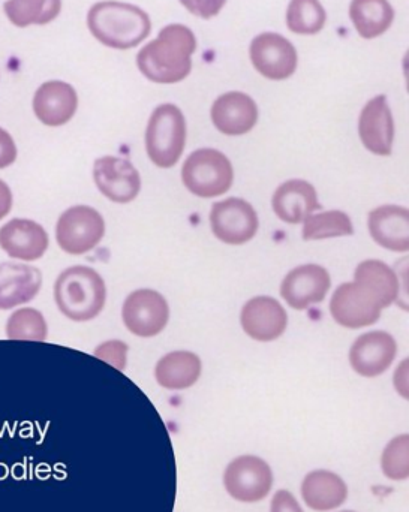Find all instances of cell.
Returning a JSON list of instances; mask_svg holds the SVG:
<instances>
[{
  "instance_id": "cell-1",
  "label": "cell",
  "mask_w": 409,
  "mask_h": 512,
  "mask_svg": "<svg viewBox=\"0 0 409 512\" xmlns=\"http://www.w3.org/2000/svg\"><path fill=\"white\" fill-rule=\"evenodd\" d=\"M195 50L197 39L192 30L183 24H170L159 32L155 41L141 48L137 65L141 74L153 83H179L191 72Z\"/></svg>"
},
{
  "instance_id": "cell-2",
  "label": "cell",
  "mask_w": 409,
  "mask_h": 512,
  "mask_svg": "<svg viewBox=\"0 0 409 512\" xmlns=\"http://www.w3.org/2000/svg\"><path fill=\"white\" fill-rule=\"evenodd\" d=\"M87 26L101 44L116 50L137 47L152 29L149 15L143 9L116 0L93 5L87 15Z\"/></svg>"
},
{
  "instance_id": "cell-3",
  "label": "cell",
  "mask_w": 409,
  "mask_h": 512,
  "mask_svg": "<svg viewBox=\"0 0 409 512\" xmlns=\"http://www.w3.org/2000/svg\"><path fill=\"white\" fill-rule=\"evenodd\" d=\"M54 300L66 318L90 321L104 309L107 288L104 279L93 268L75 265L57 277Z\"/></svg>"
},
{
  "instance_id": "cell-4",
  "label": "cell",
  "mask_w": 409,
  "mask_h": 512,
  "mask_svg": "<svg viewBox=\"0 0 409 512\" xmlns=\"http://www.w3.org/2000/svg\"><path fill=\"white\" fill-rule=\"evenodd\" d=\"M186 143V122L173 104L159 105L150 117L146 131V149L150 161L159 168H171L179 162Z\"/></svg>"
},
{
  "instance_id": "cell-5",
  "label": "cell",
  "mask_w": 409,
  "mask_h": 512,
  "mask_svg": "<svg viewBox=\"0 0 409 512\" xmlns=\"http://www.w3.org/2000/svg\"><path fill=\"white\" fill-rule=\"evenodd\" d=\"M234 173L224 153L200 149L189 155L182 170L183 185L201 198H215L230 191Z\"/></svg>"
},
{
  "instance_id": "cell-6",
  "label": "cell",
  "mask_w": 409,
  "mask_h": 512,
  "mask_svg": "<svg viewBox=\"0 0 409 512\" xmlns=\"http://www.w3.org/2000/svg\"><path fill=\"white\" fill-rule=\"evenodd\" d=\"M383 301L365 283H344L336 289L330 312L339 325L351 330L369 327L380 319Z\"/></svg>"
},
{
  "instance_id": "cell-7",
  "label": "cell",
  "mask_w": 409,
  "mask_h": 512,
  "mask_svg": "<svg viewBox=\"0 0 409 512\" xmlns=\"http://www.w3.org/2000/svg\"><path fill=\"white\" fill-rule=\"evenodd\" d=\"M104 234V219L92 207H72L57 221V243L69 255L87 254L99 245Z\"/></svg>"
},
{
  "instance_id": "cell-8",
  "label": "cell",
  "mask_w": 409,
  "mask_h": 512,
  "mask_svg": "<svg viewBox=\"0 0 409 512\" xmlns=\"http://www.w3.org/2000/svg\"><path fill=\"white\" fill-rule=\"evenodd\" d=\"M224 486L231 498L254 504L263 501L272 490L273 472L260 457L240 456L225 469Z\"/></svg>"
},
{
  "instance_id": "cell-9",
  "label": "cell",
  "mask_w": 409,
  "mask_h": 512,
  "mask_svg": "<svg viewBox=\"0 0 409 512\" xmlns=\"http://www.w3.org/2000/svg\"><path fill=\"white\" fill-rule=\"evenodd\" d=\"M210 224L216 239L225 245H245L257 234L258 216L245 200L228 198L213 206Z\"/></svg>"
},
{
  "instance_id": "cell-10",
  "label": "cell",
  "mask_w": 409,
  "mask_h": 512,
  "mask_svg": "<svg viewBox=\"0 0 409 512\" xmlns=\"http://www.w3.org/2000/svg\"><path fill=\"white\" fill-rule=\"evenodd\" d=\"M123 322L138 337H153L168 324L170 309L164 295L153 289H138L123 304Z\"/></svg>"
},
{
  "instance_id": "cell-11",
  "label": "cell",
  "mask_w": 409,
  "mask_h": 512,
  "mask_svg": "<svg viewBox=\"0 0 409 512\" xmlns=\"http://www.w3.org/2000/svg\"><path fill=\"white\" fill-rule=\"evenodd\" d=\"M252 65L269 80H287L297 69L294 45L278 33H261L249 47Z\"/></svg>"
},
{
  "instance_id": "cell-12",
  "label": "cell",
  "mask_w": 409,
  "mask_h": 512,
  "mask_svg": "<svg viewBox=\"0 0 409 512\" xmlns=\"http://www.w3.org/2000/svg\"><path fill=\"white\" fill-rule=\"evenodd\" d=\"M93 179L99 191L114 203H131L140 194L141 177L128 159L104 156L93 165Z\"/></svg>"
},
{
  "instance_id": "cell-13",
  "label": "cell",
  "mask_w": 409,
  "mask_h": 512,
  "mask_svg": "<svg viewBox=\"0 0 409 512\" xmlns=\"http://www.w3.org/2000/svg\"><path fill=\"white\" fill-rule=\"evenodd\" d=\"M330 285L332 280L326 268L317 264L302 265L287 274L282 282L281 294L293 309L305 310L321 303Z\"/></svg>"
},
{
  "instance_id": "cell-14",
  "label": "cell",
  "mask_w": 409,
  "mask_h": 512,
  "mask_svg": "<svg viewBox=\"0 0 409 512\" xmlns=\"http://www.w3.org/2000/svg\"><path fill=\"white\" fill-rule=\"evenodd\" d=\"M398 354L396 340L384 331L363 334L354 342L350 352L353 369L365 378L383 375Z\"/></svg>"
},
{
  "instance_id": "cell-15",
  "label": "cell",
  "mask_w": 409,
  "mask_h": 512,
  "mask_svg": "<svg viewBox=\"0 0 409 512\" xmlns=\"http://www.w3.org/2000/svg\"><path fill=\"white\" fill-rule=\"evenodd\" d=\"M240 321L243 330L252 339L272 342L287 330L288 316L275 298L255 297L243 306Z\"/></svg>"
},
{
  "instance_id": "cell-16",
  "label": "cell",
  "mask_w": 409,
  "mask_h": 512,
  "mask_svg": "<svg viewBox=\"0 0 409 512\" xmlns=\"http://www.w3.org/2000/svg\"><path fill=\"white\" fill-rule=\"evenodd\" d=\"M359 134L369 152L390 156L395 141V122L387 98L378 95L363 108L359 120Z\"/></svg>"
},
{
  "instance_id": "cell-17",
  "label": "cell",
  "mask_w": 409,
  "mask_h": 512,
  "mask_svg": "<svg viewBox=\"0 0 409 512\" xmlns=\"http://www.w3.org/2000/svg\"><path fill=\"white\" fill-rule=\"evenodd\" d=\"M213 125L230 137L248 134L258 120V108L251 96L228 92L219 96L212 107Z\"/></svg>"
},
{
  "instance_id": "cell-18",
  "label": "cell",
  "mask_w": 409,
  "mask_h": 512,
  "mask_svg": "<svg viewBox=\"0 0 409 512\" xmlns=\"http://www.w3.org/2000/svg\"><path fill=\"white\" fill-rule=\"evenodd\" d=\"M78 96L71 84L47 81L36 90L33 111L47 126H62L74 117Z\"/></svg>"
},
{
  "instance_id": "cell-19",
  "label": "cell",
  "mask_w": 409,
  "mask_h": 512,
  "mask_svg": "<svg viewBox=\"0 0 409 512\" xmlns=\"http://www.w3.org/2000/svg\"><path fill=\"white\" fill-rule=\"evenodd\" d=\"M48 234L41 225L27 219H14L0 228V248L11 258L36 261L48 249Z\"/></svg>"
},
{
  "instance_id": "cell-20",
  "label": "cell",
  "mask_w": 409,
  "mask_h": 512,
  "mask_svg": "<svg viewBox=\"0 0 409 512\" xmlns=\"http://www.w3.org/2000/svg\"><path fill=\"white\" fill-rule=\"evenodd\" d=\"M42 274L36 267L15 262L0 264V310L14 309L38 295Z\"/></svg>"
},
{
  "instance_id": "cell-21",
  "label": "cell",
  "mask_w": 409,
  "mask_h": 512,
  "mask_svg": "<svg viewBox=\"0 0 409 512\" xmlns=\"http://www.w3.org/2000/svg\"><path fill=\"white\" fill-rule=\"evenodd\" d=\"M273 212L287 224L305 222L315 210H320L317 191L305 180H290L276 189L273 195Z\"/></svg>"
},
{
  "instance_id": "cell-22",
  "label": "cell",
  "mask_w": 409,
  "mask_h": 512,
  "mask_svg": "<svg viewBox=\"0 0 409 512\" xmlns=\"http://www.w3.org/2000/svg\"><path fill=\"white\" fill-rule=\"evenodd\" d=\"M369 233L372 239L393 252L409 249L408 210L398 206H383L369 213Z\"/></svg>"
},
{
  "instance_id": "cell-23",
  "label": "cell",
  "mask_w": 409,
  "mask_h": 512,
  "mask_svg": "<svg viewBox=\"0 0 409 512\" xmlns=\"http://www.w3.org/2000/svg\"><path fill=\"white\" fill-rule=\"evenodd\" d=\"M302 496L311 510L332 511L345 504L348 487L345 481L333 472L314 471L303 480Z\"/></svg>"
},
{
  "instance_id": "cell-24",
  "label": "cell",
  "mask_w": 409,
  "mask_h": 512,
  "mask_svg": "<svg viewBox=\"0 0 409 512\" xmlns=\"http://www.w3.org/2000/svg\"><path fill=\"white\" fill-rule=\"evenodd\" d=\"M201 360L188 351H176L165 355L156 364L155 378L167 390H186L201 375Z\"/></svg>"
},
{
  "instance_id": "cell-25",
  "label": "cell",
  "mask_w": 409,
  "mask_h": 512,
  "mask_svg": "<svg viewBox=\"0 0 409 512\" xmlns=\"http://www.w3.org/2000/svg\"><path fill=\"white\" fill-rule=\"evenodd\" d=\"M350 17L362 38L384 35L395 20V11L389 0H353Z\"/></svg>"
},
{
  "instance_id": "cell-26",
  "label": "cell",
  "mask_w": 409,
  "mask_h": 512,
  "mask_svg": "<svg viewBox=\"0 0 409 512\" xmlns=\"http://www.w3.org/2000/svg\"><path fill=\"white\" fill-rule=\"evenodd\" d=\"M3 9L14 26L48 24L60 14L62 0H8Z\"/></svg>"
},
{
  "instance_id": "cell-27",
  "label": "cell",
  "mask_w": 409,
  "mask_h": 512,
  "mask_svg": "<svg viewBox=\"0 0 409 512\" xmlns=\"http://www.w3.org/2000/svg\"><path fill=\"white\" fill-rule=\"evenodd\" d=\"M356 280L366 283L371 286L378 297L384 303V307L392 306L395 303L396 298L399 295V280L396 276L395 271L384 264L383 261H377V259H368L363 261L362 264L357 267Z\"/></svg>"
},
{
  "instance_id": "cell-28",
  "label": "cell",
  "mask_w": 409,
  "mask_h": 512,
  "mask_svg": "<svg viewBox=\"0 0 409 512\" xmlns=\"http://www.w3.org/2000/svg\"><path fill=\"white\" fill-rule=\"evenodd\" d=\"M326 11L320 0H291L287 9L288 29L297 35H315L326 24Z\"/></svg>"
},
{
  "instance_id": "cell-29",
  "label": "cell",
  "mask_w": 409,
  "mask_h": 512,
  "mask_svg": "<svg viewBox=\"0 0 409 512\" xmlns=\"http://www.w3.org/2000/svg\"><path fill=\"white\" fill-rule=\"evenodd\" d=\"M354 228L347 213L332 210L305 219L303 239L324 240L332 237L353 236Z\"/></svg>"
},
{
  "instance_id": "cell-30",
  "label": "cell",
  "mask_w": 409,
  "mask_h": 512,
  "mask_svg": "<svg viewBox=\"0 0 409 512\" xmlns=\"http://www.w3.org/2000/svg\"><path fill=\"white\" fill-rule=\"evenodd\" d=\"M48 328L44 316L36 309H20L9 316L6 322V336L11 340L45 342Z\"/></svg>"
},
{
  "instance_id": "cell-31",
  "label": "cell",
  "mask_w": 409,
  "mask_h": 512,
  "mask_svg": "<svg viewBox=\"0 0 409 512\" xmlns=\"http://www.w3.org/2000/svg\"><path fill=\"white\" fill-rule=\"evenodd\" d=\"M381 468L384 475L393 481H404L409 477V438L408 435L398 436L389 442L383 457Z\"/></svg>"
},
{
  "instance_id": "cell-32",
  "label": "cell",
  "mask_w": 409,
  "mask_h": 512,
  "mask_svg": "<svg viewBox=\"0 0 409 512\" xmlns=\"http://www.w3.org/2000/svg\"><path fill=\"white\" fill-rule=\"evenodd\" d=\"M126 352H128V346H126L125 343L108 342L99 346L95 354L101 357L102 360L113 364L116 369L123 370L126 364Z\"/></svg>"
},
{
  "instance_id": "cell-33",
  "label": "cell",
  "mask_w": 409,
  "mask_h": 512,
  "mask_svg": "<svg viewBox=\"0 0 409 512\" xmlns=\"http://www.w3.org/2000/svg\"><path fill=\"white\" fill-rule=\"evenodd\" d=\"M227 0H180L191 14L200 18H212L221 12Z\"/></svg>"
},
{
  "instance_id": "cell-34",
  "label": "cell",
  "mask_w": 409,
  "mask_h": 512,
  "mask_svg": "<svg viewBox=\"0 0 409 512\" xmlns=\"http://www.w3.org/2000/svg\"><path fill=\"white\" fill-rule=\"evenodd\" d=\"M17 159V147L11 135L0 128V170L14 164Z\"/></svg>"
},
{
  "instance_id": "cell-35",
  "label": "cell",
  "mask_w": 409,
  "mask_h": 512,
  "mask_svg": "<svg viewBox=\"0 0 409 512\" xmlns=\"http://www.w3.org/2000/svg\"><path fill=\"white\" fill-rule=\"evenodd\" d=\"M270 512H303L297 499L288 490H279L273 496Z\"/></svg>"
},
{
  "instance_id": "cell-36",
  "label": "cell",
  "mask_w": 409,
  "mask_h": 512,
  "mask_svg": "<svg viewBox=\"0 0 409 512\" xmlns=\"http://www.w3.org/2000/svg\"><path fill=\"white\" fill-rule=\"evenodd\" d=\"M12 192L3 180H0V221L11 212Z\"/></svg>"
},
{
  "instance_id": "cell-37",
  "label": "cell",
  "mask_w": 409,
  "mask_h": 512,
  "mask_svg": "<svg viewBox=\"0 0 409 512\" xmlns=\"http://www.w3.org/2000/svg\"><path fill=\"white\" fill-rule=\"evenodd\" d=\"M341 512H354V511H341Z\"/></svg>"
}]
</instances>
